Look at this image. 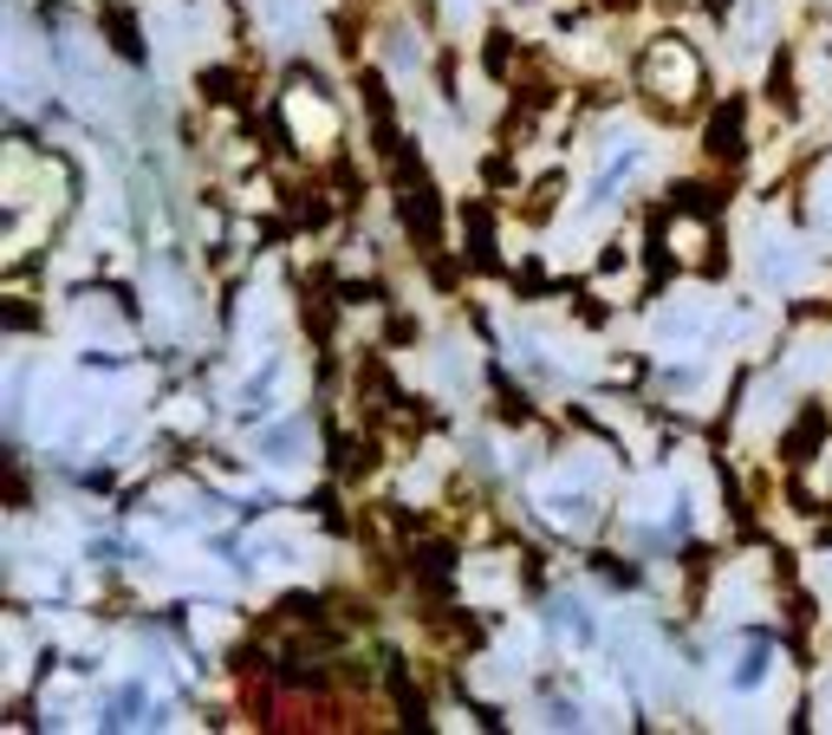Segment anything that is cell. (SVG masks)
Masks as SVG:
<instances>
[]
</instances>
